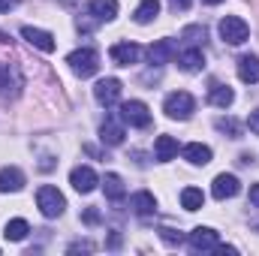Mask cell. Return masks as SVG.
<instances>
[{
	"label": "cell",
	"mask_w": 259,
	"mask_h": 256,
	"mask_svg": "<svg viewBox=\"0 0 259 256\" xmlns=\"http://www.w3.org/2000/svg\"><path fill=\"white\" fill-rule=\"evenodd\" d=\"M130 208H133V214H139V217H151V214L157 211V199H154V193L139 190V193L130 196Z\"/></svg>",
	"instance_id": "16"
},
{
	"label": "cell",
	"mask_w": 259,
	"mask_h": 256,
	"mask_svg": "<svg viewBox=\"0 0 259 256\" xmlns=\"http://www.w3.org/2000/svg\"><path fill=\"white\" fill-rule=\"evenodd\" d=\"M124 136H127V133H124V124H121L115 115H109V118L103 121V127H100V139H103V145H112V148H115V145L124 142Z\"/></svg>",
	"instance_id": "15"
},
{
	"label": "cell",
	"mask_w": 259,
	"mask_h": 256,
	"mask_svg": "<svg viewBox=\"0 0 259 256\" xmlns=\"http://www.w3.org/2000/svg\"><path fill=\"white\" fill-rule=\"evenodd\" d=\"M69 184L78 193H91V190H97L100 178H97V172H94L91 166H75V169L69 172Z\"/></svg>",
	"instance_id": "9"
},
{
	"label": "cell",
	"mask_w": 259,
	"mask_h": 256,
	"mask_svg": "<svg viewBox=\"0 0 259 256\" xmlns=\"http://www.w3.org/2000/svg\"><path fill=\"white\" fill-rule=\"evenodd\" d=\"M202 3H208V6H217V3H223V0H202Z\"/></svg>",
	"instance_id": "36"
},
{
	"label": "cell",
	"mask_w": 259,
	"mask_h": 256,
	"mask_svg": "<svg viewBox=\"0 0 259 256\" xmlns=\"http://www.w3.org/2000/svg\"><path fill=\"white\" fill-rule=\"evenodd\" d=\"M121 121L130 124V127L145 130V127H151V112H148V106L142 100H130V103L121 106Z\"/></svg>",
	"instance_id": "6"
},
{
	"label": "cell",
	"mask_w": 259,
	"mask_h": 256,
	"mask_svg": "<svg viewBox=\"0 0 259 256\" xmlns=\"http://www.w3.org/2000/svg\"><path fill=\"white\" fill-rule=\"evenodd\" d=\"M190 3H193V0H169V6H172L175 12H184V9H190Z\"/></svg>",
	"instance_id": "32"
},
{
	"label": "cell",
	"mask_w": 259,
	"mask_h": 256,
	"mask_svg": "<svg viewBox=\"0 0 259 256\" xmlns=\"http://www.w3.org/2000/svg\"><path fill=\"white\" fill-rule=\"evenodd\" d=\"M238 78H241L244 84H256L259 81V58L256 55H244V58L238 61Z\"/></svg>",
	"instance_id": "21"
},
{
	"label": "cell",
	"mask_w": 259,
	"mask_h": 256,
	"mask_svg": "<svg viewBox=\"0 0 259 256\" xmlns=\"http://www.w3.org/2000/svg\"><path fill=\"white\" fill-rule=\"evenodd\" d=\"M160 238H163L166 244H181V241H184V235L175 232V229H160Z\"/></svg>",
	"instance_id": "29"
},
{
	"label": "cell",
	"mask_w": 259,
	"mask_h": 256,
	"mask_svg": "<svg viewBox=\"0 0 259 256\" xmlns=\"http://www.w3.org/2000/svg\"><path fill=\"white\" fill-rule=\"evenodd\" d=\"M175 55H178V42L175 39H160V42H154L148 49V58H151L154 66H163L169 61H175Z\"/></svg>",
	"instance_id": "10"
},
{
	"label": "cell",
	"mask_w": 259,
	"mask_h": 256,
	"mask_svg": "<svg viewBox=\"0 0 259 256\" xmlns=\"http://www.w3.org/2000/svg\"><path fill=\"white\" fill-rule=\"evenodd\" d=\"M121 81L118 78H100L97 81V88H94V97H97V103L100 106H115L118 100H121Z\"/></svg>",
	"instance_id": "8"
},
{
	"label": "cell",
	"mask_w": 259,
	"mask_h": 256,
	"mask_svg": "<svg viewBox=\"0 0 259 256\" xmlns=\"http://www.w3.org/2000/svg\"><path fill=\"white\" fill-rule=\"evenodd\" d=\"M220 36H223V42H229V46H241V42H247L250 27H247L244 18H238V15H226V18L220 21Z\"/></svg>",
	"instance_id": "4"
},
{
	"label": "cell",
	"mask_w": 259,
	"mask_h": 256,
	"mask_svg": "<svg viewBox=\"0 0 259 256\" xmlns=\"http://www.w3.org/2000/svg\"><path fill=\"white\" fill-rule=\"evenodd\" d=\"M253 229H256V232H259V220H256V223H253Z\"/></svg>",
	"instance_id": "38"
},
{
	"label": "cell",
	"mask_w": 259,
	"mask_h": 256,
	"mask_svg": "<svg viewBox=\"0 0 259 256\" xmlns=\"http://www.w3.org/2000/svg\"><path fill=\"white\" fill-rule=\"evenodd\" d=\"M36 205H39V211H42V217H61L66 208V199L64 193L58 190V187H52V184H46V187H39L36 190Z\"/></svg>",
	"instance_id": "2"
},
{
	"label": "cell",
	"mask_w": 259,
	"mask_h": 256,
	"mask_svg": "<svg viewBox=\"0 0 259 256\" xmlns=\"http://www.w3.org/2000/svg\"><path fill=\"white\" fill-rule=\"evenodd\" d=\"M66 64H69V69H72L78 78H91V75L100 69V55H97L94 49H75V52L66 58Z\"/></svg>",
	"instance_id": "3"
},
{
	"label": "cell",
	"mask_w": 259,
	"mask_h": 256,
	"mask_svg": "<svg viewBox=\"0 0 259 256\" xmlns=\"http://www.w3.org/2000/svg\"><path fill=\"white\" fill-rule=\"evenodd\" d=\"M238 190H241V181L235 178V175H217L214 178V184H211V193H214V199H232V196H238Z\"/></svg>",
	"instance_id": "12"
},
{
	"label": "cell",
	"mask_w": 259,
	"mask_h": 256,
	"mask_svg": "<svg viewBox=\"0 0 259 256\" xmlns=\"http://www.w3.org/2000/svg\"><path fill=\"white\" fill-rule=\"evenodd\" d=\"M163 112H166V118H172V121H187L196 112V100L187 91H175V94H169V97L163 100Z\"/></svg>",
	"instance_id": "1"
},
{
	"label": "cell",
	"mask_w": 259,
	"mask_h": 256,
	"mask_svg": "<svg viewBox=\"0 0 259 256\" xmlns=\"http://www.w3.org/2000/svg\"><path fill=\"white\" fill-rule=\"evenodd\" d=\"M109 55H112V61H115L118 66H133V64H139L142 49H139L136 42H115Z\"/></svg>",
	"instance_id": "11"
},
{
	"label": "cell",
	"mask_w": 259,
	"mask_h": 256,
	"mask_svg": "<svg viewBox=\"0 0 259 256\" xmlns=\"http://www.w3.org/2000/svg\"><path fill=\"white\" fill-rule=\"evenodd\" d=\"M157 15H160V0H142V3L136 6V12H133L136 24H148V21H154Z\"/></svg>",
	"instance_id": "23"
},
{
	"label": "cell",
	"mask_w": 259,
	"mask_h": 256,
	"mask_svg": "<svg viewBox=\"0 0 259 256\" xmlns=\"http://www.w3.org/2000/svg\"><path fill=\"white\" fill-rule=\"evenodd\" d=\"M250 205H253V208H259V184H253V187H250Z\"/></svg>",
	"instance_id": "34"
},
{
	"label": "cell",
	"mask_w": 259,
	"mask_h": 256,
	"mask_svg": "<svg viewBox=\"0 0 259 256\" xmlns=\"http://www.w3.org/2000/svg\"><path fill=\"white\" fill-rule=\"evenodd\" d=\"M184 160L193 163V166H208V163H211V148L202 145V142H190V145L184 148Z\"/></svg>",
	"instance_id": "22"
},
{
	"label": "cell",
	"mask_w": 259,
	"mask_h": 256,
	"mask_svg": "<svg viewBox=\"0 0 259 256\" xmlns=\"http://www.w3.org/2000/svg\"><path fill=\"white\" fill-rule=\"evenodd\" d=\"M0 42H9V36H6V33H3V30H0Z\"/></svg>",
	"instance_id": "37"
},
{
	"label": "cell",
	"mask_w": 259,
	"mask_h": 256,
	"mask_svg": "<svg viewBox=\"0 0 259 256\" xmlns=\"http://www.w3.org/2000/svg\"><path fill=\"white\" fill-rule=\"evenodd\" d=\"M21 88V75L18 69L9 64H0V97H9V94H18Z\"/></svg>",
	"instance_id": "17"
},
{
	"label": "cell",
	"mask_w": 259,
	"mask_h": 256,
	"mask_svg": "<svg viewBox=\"0 0 259 256\" xmlns=\"http://www.w3.org/2000/svg\"><path fill=\"white\" fill-rule=\"evenodd\" d=\"M84 223H91V226L100 223V211H97V208H88V211H84Z\"/></svg>",
	"instance_id": "31"
},
{
	"label": "cell",
	"mask_w": 259,
	"mask_h": 256,
	"mask_svg": "<svg viewBox=\"0 0 259 256\" xmlns=\"http://www.w3.org/2000/svg\"><path fill=\"white\" fill-rule=\"evenodd\" d=\"M154 157H157L160 163H169L172 157H178V139H172V136H157V142H154Z\"/></svg>",
	"instance_id": "20"
},
{
	"label": "cell",
	"mask_w": 259,
	"mask_h": 256,
	"mask_svg": "<svg viewBox=\"0 0 259 256\" xmlns=\"http://www.w3.org/2000/svg\"><path fill=\"white\" fill-rule=\"evenodd\" d=\"M94 244L91 241H75V244H69V253H78V250H91Z\"/></svg>",
	"instance_id": "33"
},
{
	"label": "cell",
	"mask_w": 259,
	"mask_h": 256,
	"mask_svg": "<svg viewBox=\"0 0 259 256\" xmlns=\"http://www.w3.org/2000/svg\"><path fill=\"white\" fill-rule=\"evenodd\" d=\"M187 244L193 253H214V247L220 244V235L211 226H196L193 232L187 235Z\"/></svg>",
	"instance_id": "5"
},
{
	"label": "cell",
	"mask_w": 259,
	"mask_h": 256,
	"mask_svg": "<svg viewBox=\"0 0 259 256\" xmlns=\"http://www.w3.org/2000/svg\"><path fill=\"white\" fill-rule=\"evenodd\" d=\"M27 232H30V223H27V220H21V217L9 220V223H6V229H3V235H6L9 241H24V238H27Z\"/></svg>",
	"instance_id": "25"
},
{
	"label": "cell",
	"mask_w": 259,
	"mask_h": 256,
	"mask_svg": "<svg viewBox=\"0 0 259 256\" xmlns=\"http://www.w3.org/2000/svg\"><path fill=\"white\" fill-rule=\"evenodd\" d=\"M21 36H24L33 49H39V52H46V55H52V52L58 49V42H55V36H52L49 30H39V27L24 24V27H21Z\"/></svg>",
	"instance_id": "7"
},
{
	"label": "cell",
	"mask_w": 259,
	"mask_h": 256,
	"mask_svg": "<svg viewBox=\"0 0 259 256\" xmlns=\"http://www.w3.org/2000/svg\"><path fill=\"white\" fill-rule=\"evenodd\" d=\"M214 127L220 130V133H226L229 139H241V124H238L235 118H217Z\"/></svg>",
	"instance_id": "27"
},
{
	"label": "cell",
	"mask_w": 259,
	"mask_h": 256,
	"mask_svg": "<svg viewBox=\"0 0 259 256\" xmlns=\"http://www.w3.org/2000/svg\"><path fill=\"white\" fill-rule=\"evenodd\" d=\"M88 15H94V21H112L118 15V0H91Z\"/></svg>",
	"instance_id": "18"
},
{
	"label": "cell",
	"mask_w": 259,
	"mask_h": 256,
	"mask_svg": "<svg viewBox=\"0 0 259 256\" xmlns=\"http://www.w3.org/2000/svg\"><path fill=\"white\" fill-rule=\"evenodd\" d=\"M24 184H27V178L18 166H3L0 169V193H18Z\"/></svg>",
	"instance_id": "14"
},
{
	"label": "cell",
	"mask_w": 259,
	"mask_h": 256,
	"mask_svg": "<svg viewBox=\"0 0 259 256\" xmlns=\"http://www.w3.org/2000/svg\"><path fill=\"white\" fill-rule=\"evenodd\" d=\"M247 127H250V133H256V136H259V109H256V112H250V118H247Z\"/></svg>",
	"instance_id": "30"
},
{
	"label": "cell",
	"mask_w": 259,
	"mask_h": 256,
	"mask_svg": "<svg viewBox=\"0 0 259 256\" xmlns=\"http://www.w3.org/2000/svg\"><path fill=\"white\" fill-rule=\"evenodd\" d=\"M100 184H103V190H106V196H109L112 202L124 199V193H127V187H124V178H121V175H115V172H109Z\"/></svg>",
	"instance_id": "24"
},
{
	"label": "cell",
	"mask_w": 259,
	"mask_h": 256,
	"mask_svg": "<svg viewBox=\"0 0 259 256\" xmlns=\"http://www.w3.org/2000/svg\"><path fill=\"white\" fill-rule=\"evenodd\" d=\"M181 205H184V211H199L205 205V193L199 187H184L181 190Z\"/></svg>",
	"instance_id": "26"
},
{
	"label": "cell",
	"mask_w": 259,
	"mask_h": 256,
	"mask_svg": "<svg viewBox=\"0 0 259 256\" xmlns=\"http://www.w3.org/2000/svg\"><path fill=\"white\" fill-rule=\"evenodd\" d=\"M15 3H18V0H0V12H9Z\"/></svg>",
	"instance_id": "35"
},
{
	"label": "cell",
	"mask_w": 259,
	"mask_h": 256,
	"mask_svg": "<svg viewBox=\"0 0 259 256\" xmlns=\"http://www.w3.org/2000/svg\"><path fill=\"white\" fill-rule=\"evenodd\" d=\"M205 27H199V24H190V27H184V33H181V39H187L190 46H202L205 42Z\"/></svg>",
	"instance_id": "28"
},
{
	"label": "cell",
	"mask_w": 259,
	"mask_h": 256,
	"mask_svg": "<svg viewBox=\"0 0 259 256\" xmlns=\"http://www.w3.org/2000/svg\"><path fill=\"white\" fill-rule=\"evenodd\" d=\"M208 103H211V106H217V109H226V106H232V103H235V94H232V88H229V84L214 81V84L208 88Z\"/></svg>",
	"instance_id": "19"
},
{
	"label": "cell",
	"mask_w": 259,
	"mask_h": 256,
	"mask_svg": "<svg viewBox=\"0 0 259 256\" xmlns=\"http://www.w3.org/2000/svg\"><path fill=\"white\" fill-rule=\"evenodd\" d=\"M175 61H178V66H181L184 72H202V69H205V55H202L199 46H190V49L178 52Z\"/></svg>",
	"instance_id": "13"
}]
</instances>
